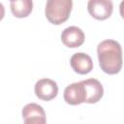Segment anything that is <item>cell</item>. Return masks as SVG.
<instances>
[{
  "instance_id": "obj_1",
  "label": "cell",
  "mask_w": 124,
  "mask_h": 124,
  "mask_svg": "<svg viewBox=\"0 0 124 124\" xmlns=\"http://www.w3.org/2000/svg\"><path fill=\"white\" fill-rule=\"evenodd\" d=\"M99 64L103 72L115 75L122 68V48L114 40H105L97 46Z\"/></svg>"
},
{
  "instance_id": "obj_2",
  "label": "cell",
  "mask_w": 124,
  "mask_h": 124,
  "mask_svg": "<svg viewBox=\"0 0 124 124\" xmlns=\"http://www.w3.org/2000/svg\"><path fill=\"white\" fill-rule=\"evenodd\" d=\"M72 8V0H48L46 4L45 14L50 23L59 25L69 18Z\"/></svg>"
},
{
  "instance_id": "obj_3",
  "label": "cell",
  "mask_w": 124,
  "mask_h": 124,
  "mask_svg": "<svg viewBox=\"0 0 124 124\" xmlns=\"http://www.w3.org/2000/svg\"><path fill=\"white\" fill-rule=\"evenodd\" d=\"M87 10L94 18L104 20L111 16L113 5L112 2L108 0H89L87 3Z\"/></svg>"
},
{
  "instance_id": "obj_4",
  "label": "cell",
  "mask_w": 124,
  "mask_h": 124,
  "mask_svg": "<svg viewBox=\"0 0 124 124\" xmlns=\"http://www.w3.org/2000/svg\"><path fill=\"white\" fill-rule=\"evenodd\" d=\"M57 83L50 78L39 79L35 84V94L43 101H50L57 96Z\"/></svg>"
},
{
  "instance_id": "obj_5",
  "label": "cell",
  "mask_w": 124,
  "mask_h": 124,
  "mask_svg": "<svg viewBox=\"0 0 124 124\" xmlns=\"http://www.w3.org/2000/svg\"><path fill=\"white\" fill-rule=\"evenodd\" d=\"M84 33L78 26L65 28L61 33V41L67 47H78L84 43Z\"/></svg>"
},
{
  "instance_id": "obj_6",
  "label": "cell",
  "mask_w": 124,
  "mask_h": 124,
  "mask_svg": "<svg viewBox=\"0 0 124 124\" xmlns=\"http://www.w3.org/2000/svg\"><path fill=\"white\" fill-rule=\"evenodd\" d=\"M85 91V102L88 104H95L101 100L104 95V88L102 83L96 78H88L81 80Z\"/></svg>"
},
{
  "instance_id": "obj_7",
  "label": "cell",
  "mask_w": 124,
  "mask_h": 124,
  "mask_svg": "<svg viewBox=\"0 0 124 124\" xmlns=\"http://www.w3.org/2000/svg\"><path fill=\"white\" fill-rule=\"evenodd\" d=\"M64 100L67 104L76 106L85 102V91L81 81L68 85L64 90Z\"/></svg>"
},
{
  "instance_id": "obj_8",
  "label": "cell",
  "mask_w": 124,
  "mask_h": 124,
  "mask_svg": "<svg viewBox=\"0 0 124 124\" xmlns=\"http://www.w3.org/2000/svg\"><path fill=\"white\" fill-rule=\"evenodd\" d=\"M70 64L72 69L79 75L88 74L93 69V61L91 57L84 52H77L73 54L70 59Z\"/></svg>"
},
{
  "instance_id": "obj_9",
  "label": "cell",
  "mask_w": 124,
  "mask_h": 124,
  "mask_svg": "<svg viewBox=\"0 0 124 124\" xmlns=\"http://www.w3.org/2000/svg\"><path fill=\"white\" fill-rule=\"evenodd\" d=\"M10 7L16 17H26L32 12L33 2L31 0H13L10 2Z\"/></svg>"
},
{
  "instance_id": "obj_10",
  "label": "cell",
  "mask_w": 124,
  "mask_h": 124,
  "mask_svg": "<svg viewBox=\"0 0 124 124\" xmlns=\"http://www.w3.org/2000/svg\"><path fill=\"white\" fill-rule=\"evenodd\" d=\"M33 116L46 117V112L44 108L38 104H35V103L27 104L22 108V117L26 119L28 117H33Z\"/></svg>"
},
{
  "instance_id": "obj_11",
  "label": "cell",
  "mask_w": 124,
  "mask_h": 124,
  "mask_svg": "<svg viewBox=\"0 0 124 124\" xmlns=\"http://www.w3.org/2000/svg\"><path fill=\"white\" fill-rule=\"evenodd\" d=\"M24 124H46V117L33 116L24 119Z\"/></svg>"
},
{
  "instance_id": "obj_12",
  "label": "cell",
  "mask_w": 124,
  "mask_h": 124,
  "mask_svg": "<svg viewBox=\"0 0 124 124\" xmlns=\"http://www.w3.org/2000/svg\"><path fill=\"white\" fill-rule=\"evenodd\" d=\"M4 16H5V8H4L3 4L0 3V20L4 17Z\"/></svg>"
}]
</instances>
